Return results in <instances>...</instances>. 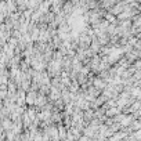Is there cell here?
Masks as SVG:
<instances>
[{"label": "cell", "instance_id": "cell-1", "mask_svg": "<svg viewBox=\"0 0 141 141\" xmlns=\"http://www.w3.org/2000/svg\"><path fill=\"white\" fill-rule=\"evenodd\" d=\"M36 100H37V96H36V93L32 90L31 93H28V96H26V102L28 104H36Z\"/></svg>", "mask_w": 141, "mask_h": 141}, {"label": "cell", "instance_id": "cell-2", "mask_svg": "<svg viewBox=\"0 0 141 141\" xmlns=\"http://www.w3.org/2000/svg\"><path fill=\"white\" fill-rule=\"evenodd\" d=\"M105 82L104 79H94V87L96 89H105Z\"/></svg>", "mask_w": 141, "mask_h": 141}, {"label": "cell", "instance_id": "cell-3", "mask_svg": "<svg viewBox=\"0 0 141 141\" xmlns=\"http://www.w3.org/2000/svg\"><path fill=\"white\" fill-rule=\"evenodd\" d=\"M98 62H100V58H98V57H94L93 61H91V68L98 70V68H100V64H98Z\"/></svg>", "mask_w": 141, "mask_h": 141}, {"label": "cell", "instance_id": "cell-4", "mask_svg": "<svg viewBox=\"0 0 141 141\" xmlns=\"http://www.w3.org/2000/svg\"><path fill=\"white\" fill-rule=\"evenodd\" d=\"M60 97V91H58V89H55L54 86L51 87V98L53 100H55V98H58Z\"/></svg>", "mask_w": 141, "mask_h": 141}, {"label": "cell", "instance_id": "cell-5", "mask_svg": "<svg viewBox=\"0 0 141 141\" xmlns=\"http://www.w3.org/2000/svg\"><path fill=\"white\" fill-rule=\"evenodd\" d=\"M44 102H46V100H44V97H43V96H39V97H37V100H36V105L42 107V105H44Z\"/></svg>", "mask_w": 141, "mask_h": 141}, {"label": "cell", "instance_id": "cell-6", "mask_svg": "<svg viewBox=\"0 0 141 141\" xmlns=\"http://www.w3.org/2000/svg\"><path fill=\"white\" fill-rule=\"evenodd\" d=\"M131 96L133 97H141V89H138V87L133 89L131 90Z\"/></svg>", "mask_w": 141, "mask_h": 141}, {"label": "cell", "instance_id": "cell-7", "mask_svg": "<svg viewBox=\"0 0 141 141\" xmlns=\"http://www.w3.org/2000/svg\"><path fill=\"white\" fill-rule=\"evenodd\" d=\"M72 3H66L65 6H64V11H65V13H70V11H72Z\"/></svg>", "mask_w": 141, "mask_h": 141}, {"label": "cell", "instance_id": "cell-8", "mask_svg": "<svg viewBox=\"0 0 141 141\" xmlns=\"http://www.w3.org/2000/svg\"><path fill=\"white\" fill-rule=\"evenodd\" d=\"M49 116H50V112H49V111H43V112L40 113V116H39V118L43 120V119H49Z\"/></svg>", "mask_w": 141, "mask_h": 141}, {"label": "cell", "instance_id": "cell-9", "mask_svg": "<svg viewBox=\"0 0 141 141\" xmlns=\"http://www.w3.org/2000/svg\"><path fill=\"white\" fill-rule=\"evenodd\" d=\"M78 87H79V86H78V82H73L72 86H70V91H72V93L76 91V90H78Z\"/></svg>", "mask_w": 141, "mask_h": 141}, {"label": "cell", "instance_id": "cell-10", "mask_svg": "<svg viewBox=\"0 0 141 141\" xmlns=\"http://www.w3.org/2000/svg\"><path fill=\"white\" fill-rule=\"evenodd\" d=\"M131 122V118H126V119H123V122H122V125L123 126H127L129 123Z\"/></svg>", "mask_w": 141, "mask_h": 141}, {"label": "cell", "instance_id": "cell-11", "mask_svg": "<svg viewBox=\"0 0 141 141\" xmlns=\"http://www.w3.org/2000/svg\"><path fill=\"white\" fill-rule=\"evenodd\" d=\"M107 19L108 21H115V17H113L112 14H107Z\"/></svg>", "mask_w": 141, "mask_h": 141}, {"label": "cell", "instance_id": "cell-12", "mask_svg": "<svg viewBox=\"0 0 141 141\" xmlns=\"http://www.w3.org/2000/svg\"><path fill=\"white\" fill-rule=\"evenodd\" d=\"M116 112H118V109H109V111H108V112H107V113H108V115H109V116H111V115H115V113H116Z\"/></svg>", "mask_w": 141, "mask_h": 141}, {"label": "cell", "instance_id": "cell-13", "mask_svg": "<svg viewBox=\"0 0 141 141\" xmlns=\"http://www.w3.org/2000/svg\"><path fill=\"white\" fill-rule=\"evenodd\" d=\"M136 138H141V130L138 131V133H136Z\"/></svg>", "mask_w": 141, "mask_h": 141}, {"label": "cell", "instance_id": "cell-14", "mask_svg": "<svg viewBox=\"0 0 141 141\" xmlns=\"http://www.w3.org/2000/svg\"><path fill=\"white\" fill-rule=\"evenodd\" d=\"M138 55H140V57H141V49H140V53H138Z\"/></svg>", "mask_w": 141, "mask_h": 141}, {"label": "cell", "instance_id": "cell-15", "mask_svg": "<svg viewBox=\"0 0 141 141\" xmlns=\"http://www.w3.org/2000/svg\"><path fill=\"white\" fill-rule=\"evenodd\" d=\"M140 101H141V97H140Z\"/></svg>", "mask_w": 141, "mask_h": 141}, {"label": "cell", "instance_id": "cell-16", "mask_svg": "<svg viewBox=\"0 0 141 141\" xmlns=\"http://www.w3.org/2000/svg\"><path fill=\"white\" fill-rule=\"evenodd\" d=\"M140 43H141V40H140Z\"/></svg>", "mask_w": 141, "mask_h": 141}]
</instances>
